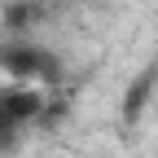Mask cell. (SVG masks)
<instances>
[{
	"label": "cell",
	"mask_w": 158,
	"mask_h": 158,
	"mask_svg": "<svg viewBox=\"0 0 158 158\" xmlns=\"http://www.w3.org/2000/svg\"><path fill=\"white\" fill-rule=\"evenodd\" d=\"M149 92H154V70H145V75H136V79H132L127 101H123V114H127V118H141V106L149 101Z\"/></svg>",
	"instance_id": "3957f363"
},
{
	"label": "cell",
	"mask_w": 158,
	"mask_h": 158,
	"mask_svg": "<svg viewBox=\"0 0 158 158\" xmlns=\"http://www.w3.org/2000/svg\"><path fill=\"white\" fill-rule=\"evenodd\" d=\"M0 66H5L9 79H22V84H53L57 79V57L48 48H40V44H5V53H0Z\"/></svg>",
	"instance_id": "7a4b0ae2"
},
{
	"label": "cell",
	"mask_w": 158,
	"mask_h": 158,
	"mask_svg": "<svg viewBox=\"0 0 158 158\" xmlns=\"http://www.w3.org/2000/svg\"><path fill=\"white\" fill-rule=\"evenodd\" d=\"M31 22V5H9V27H27Z\"/></svg>",
	"instance_id": "277c9868"
},
{
	"label": "cell",
	"mask_w": 158,
	"mask_h": 158,
	"mask_svg": "<svg viewBox=\"0 0 158 158\" xmlns=\"http://www.w3.org/2000/svg\"><path fill=\"white\" fill-rule=\"evenodd\" d=\"M40 110H44V97H40L35 84L0 88V149H9L22 136V127L40 123Z\"/></svg>",
	"instance_id": "6da1fadb"
}]
</instances>
